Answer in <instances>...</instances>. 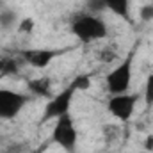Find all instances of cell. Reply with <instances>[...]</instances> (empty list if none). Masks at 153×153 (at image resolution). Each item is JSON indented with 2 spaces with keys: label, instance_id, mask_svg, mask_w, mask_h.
Masks as SVG:
<instances>
[{
  "label": "cell",
  "instance_id": "9a60e30c",
  "mask_svg": "<svg viewBox=\"0 0 153 153\" xmlns=\"http://www.w3.org/2000/svg\"><path fill=\"white\" fill-rule=\"evenodd\" d=\"M87 7L93 13H100L102 9H105V4H103V0H89L87 2Z\"/></svg>",
  "mask_w": 153,
  "mask_h": 153
},
{
  "label": "cell",
  "instance_id": "277c9868",
  "mask_svg": "<svg viewBox=\"0 0 153 153\" xmlns=\"http://www.w3.org/2000/svg\"><path fill=\"white\" fill-rule=\"evenodd\" d=\"M27 100L29 98L25 94L9 89H0V119H13L25 107Z\"/></svg>",
  "mask_w": 153,
  "mask_h": 153
},
{
  "label": "cell",
  "instance_id": "6da1fadb",
  "mask_svg": "<svg viewBox=\"0 0 153 153\" xmlns=\"http://www.w3.org/2000/svg\"><path fill=\"white\" fill-rule=\"evenodd\" d=\"M71 32L82 43H91L107 36V25L91 14H78L71 22Z\"/></svg>",
  "mask_w": 153,
  "mask_h": 153
},
{
  "label": "cell",
  "instance_id": "2e32d148",
  "mask_svg": "<svg viewBox=\"0 0 153 153\" xmlns=\"http://www.w3.org/2000/svg\"><path fill=\"white\" fill-rule=\"evenodd\" d=\"M139 14H141V20H144V22L153 20V5H144Z\"/></svg>",
  "mask_w": 153,
  "mask_h": 153
},
{
  "label": "cell",
  "instance_id": "ba28073f",
  "mask_svg": "<svg viewBox=\"0 0 153 153\" xmlns=\"http://www.w3.org/2000/svg\"><path fill=\"white\" fill-rule=\"evenodd\" d=\"M27 85H29V89H30L32 93H36L39 96H45V98H50V96H52V84H50V80H48L46 76L29 80Z\"/></svg>",
  "mask_w": 153,
  "mask_h": 153
},
{
  "label": "cell",
  "instance_id": "52a82bcc",
  "mask_svg": "<svg viewBox=\"0 0 153 153\" xmlns=\"http://www.w3.org/2000/svg\"><path fill=\"white\" fill-rule=\"evenodd\" d=\"M61 53L62 52L59 50H23L22 57L25 59V62H29L34 68H45Z\"/></svg>",
  "mask_w": 153,
  "mask_h": 153
},
{
  "label": "cell",
  "instance_id": "7a4b0ae2",
  "mask_svg": "<svg viewBox=\"0 0 153 153\" xmlns=\"http://www.w3.org/2000/svg\"><path fill=\"white\" fill-rule=\"evenodd\" d=\"M132 82V53L107 75V87L112 94H125Z\"/></svg>",
  "mask_w": 153,
  "mask_h": 153
},
{
  "label": "cell",
  "instance_id": "30bf717a",
  "mask_svg": "<svg viewBox=\"0 0 153 153\" xmlns=\"http://www.w3.org/2000/svg\"><path fill=\"white\" fill-rule=\"evenodd\" d=\"M18 73V62L14 59L4 57L0 59V75H16Z\"/></svg>",
  "mask_w": 153,
  "mask_h": 153
},
{
  "label": "cell",
  "instance_id": "5bb4252c",
  "mask_svg": "<svg viewBox=\"0 0 153 153\" xmlns=\"http://www.w3.org/2000/svg\"><path fill=\"white\" fill-rule=\"evenodd\" d=\"M18 29H20V32H25V34L32 32V30H34V20H30V18H25V20H22Z\"/></svg>",
  "mask_w": 153,
  "mask_h": 153
},
{
  "label": "cell",
  "instance_id": "8fae6325",
  "mask_svg": "<svg viewBox=\"0 0 153 153\" xmlns=\"http://www.w3.org/2000/svg\"><path fill=\"white\" fill-rule=\"evenodd\" d=\"M71 87L75 89V91H87L89 87H91V78L87 75H78L71 82Z\"/></svg>",
  "mask_w": 153,
  "mask_h": 153
},
{
  "label": "cell",
  "instance_id": "7c38bea8",
  "mask_svg": "<svg viewBox=\"0 0 153 153\" xmlns=\"http://www.w3.org/2000/svg\"><path fill=\"white\" fill-rule=\"evenodd\" d=\"M14 22H16V14L13 13V11H4V13H0V25L2 27H5V29H9L11 25H14Z\"/></svg>",
  "mask_w": 153,
  "mask_h": 153
},
{
  "label": "cell",
  "instance_id": "8992f818",
  "mask_svg": "<svg viewBox=\"0 0 153 153\" xmlns=\"http://www.w3.org/2000/svg\"><path fill=\"white\" fill-rule=\"evenodd\" d=\"M135 102H137V94H126V93L125 94H116L109 102V111L119 121H128L132 112H134Z\"/></svg>",
  "mask_w": 153,
  "mask_h": 153
},
{
  "label": "cell",
  "instance_id": "5b68a950",
  "mask_svg": "<svg viewBox=\"0 0 153 153\" xmlns=\"http://www.w3.org/2000/svg\"><path fill=\"white\" fill-rule=\"evenodd\" d=\"M73 93H75V89L70 85V87H66L64 91H61L57 96H53V98L48 102V105L45 107V112H43V121H48V119L61 117V116L68 114L70 105H71Z\"/></svg>",
  "mask_w": 153,
  "mask_h": 153
},
{
  "label": "cell",
  "instance_id": "3957f363",
  "mask_svg": "<svg viewBox=\"0 0 153 153\" xmlns=\"http://www.w3.org/2000/svg\"><path fill=\"white\" fill-rule=\"evenodd\" d=\"M52 139H53V143H57L61 148H64L68 153H73V148L76 144V130L73 126V119H71L70 114H64L61 117H57Z\"/></svg>",
  "mask_w": 153,
  "mask_h": 153
},
{
  "label": "cell",
  "instance_id": "4fadbf2b",
  "mask_svg": "<svg viewBox=\"0 0 153 153\" xmlns=\"http://www.w3.org/2000/svg\"><path fill=\"white\" fill-rule=\"evenodd\" d=\"M144 98L148 105H153V75H148L146 87H144Z\"/></svg>",
  "mask_w": 153,
  "mask_h": 153
},
{
  "label": "cell",
  "instance_id": "e0dca14e",
  "mask_svg": "<svg viewBox=\"0 0 153 153\" xmlns=\"http://www.w3.org/2000/svg\"><path fill=\"white\" fill-rule=\"evenodd\" d=\"M144 148H146L148 152H152L153 150V135H148V139L144 141Z\"/></svg>",
  "mask_w": 153,
  "mask_h": 153
},
{
  "label": "cell",
  "instance_id": "9c48e42d",
  "mask_svg": "<svg viewBox=\"0 0 153 153\" xmlns=\"http://www.w3.org/2000/svg\"><path fill=\"white\" fill-rule=\"evenodd\" d=\"M103 4H105V7L111 9L114 14L125 18V20H128V11H130L128 0H103Z\"/></svg>",
  "mask_w": 153,
  "mask_h": 153
}]
</instances>
